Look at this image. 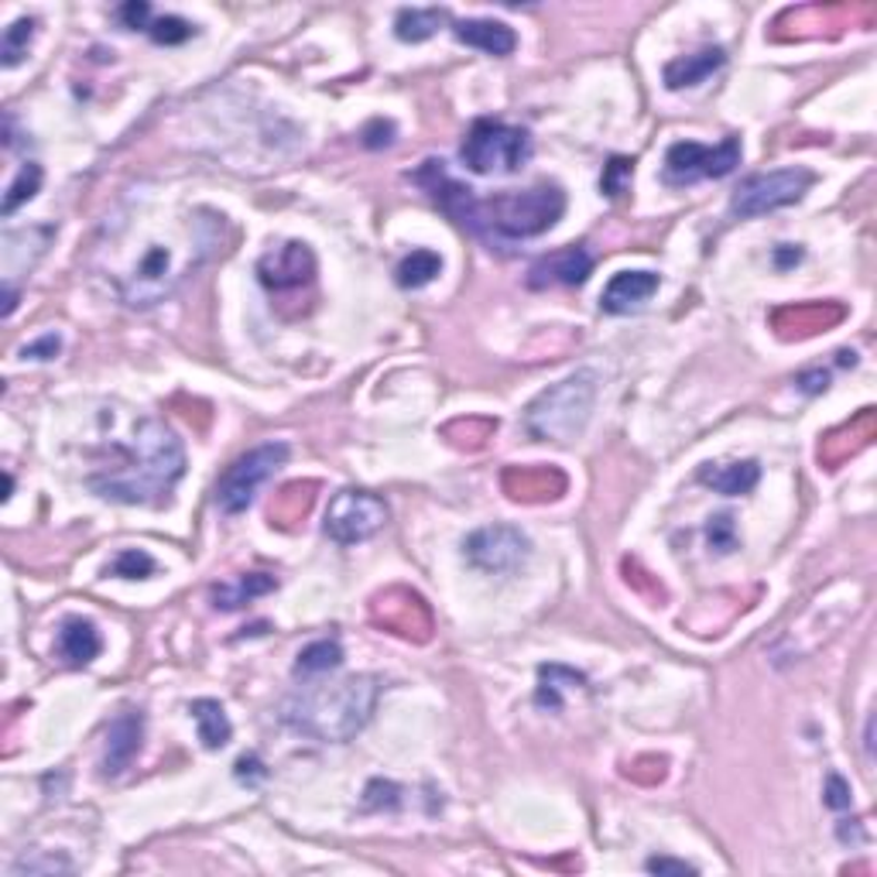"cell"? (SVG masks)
<instances>
[{
    "instance_id": "cell-25",
    "label": "cell",
    "mask_w": 877,
    "mask_h": 877,
    "mask_svg": "<svg viewBox=\"0 0 877 877\" xmlns=\"http://www.w3.org/2000/svg\"><path fill=\"white\" fill-rule=\"evenodd\" d=\"M586 679L573 668H563V665H542L538 668V706H548V709H563V689L569 686H583Z\"/></svg>"
},
{
    "instance_id": "cell-26",
    "label": "cell",
    "mask_w": 877,
    "mask_h": 877,
    "mask_svg": "<svg viewBox=\"0 0 877 877\" xmlns=\"http://www.w3.org/2000/svg\"><path fill=\"white\" fill-rule=\"evenodd\" d=\"M438 271H443V258L435 251H412L402 264H397L394 278L402 289H425L429 282H435Z\"/></svg>"
},
{
    "instance_id": "cell-12",
    "label": "cell",
    "mask_w": 877,
    "mask_h": 877,
    "mask_svg": "<svg viewBox=\"0 0 877 877\" xmlns=\"http://www.w3.org/2000/svg\"><path fill=\"white\" fill-rule=\"evenodd\" d=\"M258 278L268 292H295L312 285L315 278V254L302 241H285L282 248L268 251L258 261Z\"/></svg>"
},
{
    "instance_id": "cell-14",
    "label": "cell",
    "mask_w": 877,
    "mask_h": 877,
    "mask_svg": "<svg viewBox=\"0 0 877 877\" xmlns=\"http://www.w3.org/2000/svg\"><path fill=\"white\" fill-rule=\"evenodd\" d=\"M589 274H593V254L586 248H563L532 264L528 285L532 289H552V285L576 289V285H586Z\"/></svg>"
},
{
    "instance_id": "cell-9",
    "label": "cell",
    "mask_w": 877,
    "mask_h": 877,
    "mask_svg": "<svg viewBox=\"0 0 877 877\" xmlns=\"http://www.w3.org/2000/svg\"><path fill=\"white\" fill-rule=\"evenodd\" d=\"M387 517H391V511L377 494L346 487V491L333 494V501L326 507L323 532L336 545H361L387 525Z\"/></svg>"
},
{
    "instance_id": "cell-32",
    "label": "cell",
    "mask_w": 877,
    "mask_h": 877,
    "mask_svg": "<svg viewBox=\"0 0 877 877\" xmlns=\"http://www.w3.org/2000/svg\"><path fill=\"white\" fill-rule=\"evenodd\" d=\"M72 870V864L65 860V857H21L14 867H11V874L14 877H21V874H69Z\"/></svg>"
},
{
    "instance_id": "cell-34",
    "label": "cell",
    "mask_w": 877,
    "mask_h": 877,
    "mask_svg": "<svg viewBox=\"0 0 877 877\" xmlns=\"http://www.w3.org/2000/svg\"><path fill=\"white\" fill-rule=\"evenodd\" d=\"M706 535H709V545H713V548L730 552V548H734V517H730V514H716V517H709Z\"/></svg>"
},
{
    "instance_id": "cell-35",
    "label": "cell",
    "mask_w": 877,
    "mask_h": 877,
    "mask_svg": "<svg viewBox=\"0 0 877 877\" xmlns=\"http://www.w3.org/2000/svg\"><path fill=\"white\" fill-rule=\"evenodd\" d=\"M826 806L829 809H836V813H844V809H850V785L840 778V775H829L826 778Z\"/></svg>"
},
{
    "instance_id": "cell-6",
    "label": "cell",
    "mask_w": 877,
    "mask_h": 877,
    "mask_svg": "<svg viewBox=\"0 0 877 877\" xmlns=\"http://www.w3.org/2000/svg\"><path fill=\"white\" fill-rule=\"evenodd\" d=\"M460 158L476 175H514L528 165L532 134L525 128L481 117V121H473V128L466 131Z\"/></svg>"
},
{
    "instance_id": "cell-37",
    "label": "cell",
    "mask_w": 877,
    "mask_h": 877,
    "mask_svg": "<svg viewBox=\"0 0 877 877\" xmlns=\"http://www.w3.org/2000/svg\"><path fill=\"white\" fill-rule=\"evenodd\" d=\"M121 21H124V28H131V31H138V28L148 31V28H151V8L144 4V0H141V4H138V0H131V4L121 8Z\"/></svg>"
},
{
    "instance_id": "cell-27",
    "label": "cell",
    "mask_w": 877,
    "mask_h": 877,
    "mask_svg": "<svg viewBox=\"0 0 877 877\" xmlns=\"http://www.w3.org/2000/svg\"><path fill=\"white\" fill-rule=\"evenodd\" d=\"M38 189H42V165L38 162H24L18 179L8 185V195H4V206H0V213L4 216H14L24 203H31V199L38 195Z\"/></svg>"
},
{
    "instance_id": "cell-38",
    "label": "cell",
    "mask_w": 877,
    "mask_h": 877,
    "mask_svg": "<svg viewBox=\"0 0 877 877\" xmlns=\"http://www.w3.org/2000/svg\"><path fill=\"white\" fill-rule=\"evenodd\" d=\"M645 867H648L652 874H696L693 864H686V860H672V857H652Z\"/></svg>"
},
{
    "instance_id": "cell-4",
    "label": "cell",
    "mask_w": 877,
    "mask_h": 877,
    "mask_svg": "<svg viewBox=\"0 0 877 877\" xmlns=\"http://www.w3.org/2000/svg\"><path fill=\"white\" fill-rule=\"evenodd\" d=\"M566 213V192L555 182H538L525 192H497L491 199H470L460 226L491 244L528 241L548 233Z\"/></svg>"
},
{
    "instance_id": "cell-39",
    "label": "cell",
    "mask_w": 877,
    "mask_h": 877,
    "mask_svg": "<svg viewBox=\"0 0 877 877\" xmlns=\"http://www.w3.org/2000/svg\"><path fill=\"white\" fill-rule=\"evenodd\" d=\"M236 778L241 782H254V778H264V765L258 762L254 754H244L241 762H236Z\"/></svg>"
},
{
    "instance_id": "cell-29",
    "label": "cell",
    "mask_w": 877,
    "mask_h": 877,
    "mask_svg": "<svg viewBox=\"0 0 877 877\" xmlns=\"http://www.w3.org/2000/svg\"><path fill=\"white\" fill-rule=\"evenodd\" d=\"M158 569V563L144 548H124L117 560L110 563V576H121V579H144Z\"/></svg>"
},
{
    "instance_id": "cell-17",
    "label": "cell",
    "mask_w": 877,
    "mask_h": 877,
    "mask_svg": "<svg viewBox=\"0 0 877 877\" xmlns=\"http://www.w3.org/2000/svg\"><path fill=\"white\" fill-rule=\"evenodd\" d=\"M456 42L466 49H476L484 56H511L517 49V34L504 24V21H491V18H470V21H456L453 24Z\"/></svg>"
},
{
    "instance_id": "cell-31",
    "label": "cell",
    "mask_w": 877,
    "mask_h": 877,
    "mask_svg": "<svg viewBox=\"0 0 877 877\" xmlns=\"http://www.w3.org/2000/svg\"><path fill=\"white\" fill-rule=\"evenodd\" d=\"M148 34L154 38L158 46H182V42H189V38L195 34V28L185 18L169 14V18H154L151 28H148Z\"/></svg>"
},
{
    "instance_id": "cell-40",
    "label": "cell",
    "mask_w": 877,
    "mask_h": 877,
    "mask_svg": "<svg viewBox=\"0 0 877 877\" xmlns=\"http://www.w3.org/2000/svg\"><path fill=\"white\" fill-rule=\"evenodd\" d=\"M795 384H799L806 394H819V391L829 387V374L826 371H809V374H799V381H795Z\"/></svg>"
},
{
    "instance_id": "cell-41",
    "label": "cell",
    "mask_w": 877,
    "mask_h": 877,
    "mask_svg": "<svg viewBox=\"0 0 877 877\" xmlns=\"http://www.w3.org/2000/svg\"><path fill=\"white\" fill-rule=\"evenodd\" d=\"M795 261H803V251H799V248L782 244V248L775 251V264H778V268H788V264H795Z\"/></svg>"
},
{
    "instance_id": "cell-16",
    "label": "cell",
    "mask_w": 877,
    "mask_h": 877,
    "mask_svg": "<svg viewBox=\"0 0 877 877\" xmlns=\"http://www.w3.org/2000/svg\"><path fill=\"white\" fill-rule=\"evenodd\" d=\"M658 274L655 271H621L614 274L604 295H601V309L611 315H624L631 309H642L655 292H658Z\"/></svg>"
},
{
    "instance_id": "cell-30",
    "label": "cell",
    "mask_w": 877,
    "mask_h": 877,
    "mask_svg": "<svg viewBox=\"0 0 877 877\" xmlns=\"http://www.w3.org/2000/svg\"><path fill=\"white\" fill-rule=\"evenodd\" d=\"M514 476H522V487H507L514 501H528V491H535L538 497H560V491H563V487H548V481H560V473L555 470H522Z\"/></svg>"
},
{
    "instance_id": "cell-21",
    "label": "cell",
    "mask_w": 877,
    "mask_h": 877,
    "mask_svg": "<svg viewBox=\"0 0 877 877\" xmlns=\"http://www.w3.org/2000/svg\"><path fill=\"white\" fill-rule=\"evenodd\" d=\"M189 713H192V720H195V727H199V740H203L206 750H220V747L230 744L233 727H230V720H226V709H223L216 699H195V703L189 706Z\"/></svg>"
},
{
    "instance_id": "cell-22",
    "label": "cell",
    "mask_w": 877,
    "mask_h": 877,
    "mask_svg": "<svg viewBox=\"0 0 877 877\" xmlns=\"http://www.w3.org/2000/svg\"><path fill=\"white\" fill-rule=\"evenodd\" d=\"M450 21V11L443 8H405L394 18V34L409 46L429 42V38Z\"/></svg>"
},
{
    "instance_id": "cell-19",
    "label": "cell",
    "mask_w": 877,
    "mask_h": 877,
    "mask_svg": "<svg viewBox=\"0 0 877 877\" xmlns=\"http://www.w3.org/2000/svg\"><path fill=\"white\" fill-rule=\"evenodd\" d=\"M699 481L706 487H713L716 494H727V497H740V494H750L762 481V466L754 460H740V463H706L699 470Z\"/></svg>"
},
{
    "instance_id": "cell-3",
    "label": "cell",
    "mask_w": 877,
    "mask_h": 877,
    "mask_svg": "<svg viewBox=\"0 0 877 877\" xmlns=\"http://www.w3.org/2000/svg\"><path fill=\"white\" fill-rule=\"evenodd\" d=\"M377 696V675H346V679L333 683H309L285 699L282 720L312 740L346 744L371 724Z\"/></svg>"
},
{
    "instance_id": "cell-13",
    "label": "cell",
    "mask_w": 877,
    "mask_h": 877,
    "mask_svg": "<svg viewBox=\"0 0 877 877\" xmlns=\"http://www.w3.org/2000/svg\"><path fill=\"white\" fill-rule=\"evenodd\" d=\"M374 621L384 624L387 631L402 634V637H419L425 642L429 631H432V617H429V607L419 593H409V589H387L374 601Z\"/></svg>"
},
{
    "instance_id": "cell-11",
    "label": "cell",
    "mask_w": 877,
    "mask_h": 877,
    "mask_svg": "<svg viewBox=\"0 0 877 877\" xmlns=\"http://www.w3.org/2000/svg\"><path fill=\"white\" fill-rule=\"evenodd\" d=\"M463 552H466L473 569L491 573V576H504V573L522 569V563L532 552V542L522 528H514V525H487V528H476L473 535H466Z\"/></svg>"
},
{
    "instance_id": "cell-20",
    "label": "cell",
    "mask_w": 877,
    "mask_h": 877,
    "mask_svg": "<svg viewBox=\"0 0 877 877\" xmlns=\"http://www.w3.org/2000/svg\"><path fill=\"white\" fill-rule=\"evenodd\" d=\"M59 652L69 665H90L103 652V637L93 621L69 617L59 631Z\"/></svg>"
},
{
    "instance_id": "cell-36",
    "label": "cell",
    "mask_w": 877,
    "mask_h": 877,
    "mask_svg": "<svg viewBox=\"0 0 877 877\" xmlns=\"http://www.w3.org/2000/svg\"><path fill=\"white\" fill-rule=\"evenodd\" d=\"M62 350V340L56 336V333H49V336H42V340H34V343H28L24 350H21V356L24 361H52V356Z\"/></svg>"
},
{
    "instance_id": "cell-7",
    "label": "cell",
    "mask_w": 877,
    "mask_h": 877,
    "mask_svg": "<svg viewBox=\"0 0 877 877\" xmlns=\"http://www.w3.org/2000/svg\"><path fill=\"white\" fill-rule=\"evenodd\" d=\"M289 446L285 443H261L248 450L244 456H236L223 476L216 481V504L226 514H241L254 504L258 491L271 481L278 466H285Z\"/></svg>"
},
{
    "instance_id": "cell-2",
    "label": "cell",
    "mask_w": 877,
    "mask_h": 877,
    "mask_svg": "<svg viewBox=\"0 0 877 877\" xmlns=\"http://www.w3.org/2000/svg\"><path fill=\"white\" fill-rule=\"evenodd\" d=\"M124 460L90 476V487L117 504H165L185 473V450L162 419H138Z\"/></svg>"
},
{
    "instance_id": "cell-28",
    "label": "cell",
    "mask_w": 877,
    "mask_h": 877,
    "mask_svg": "<svg viewBox=\"0 0 877 877\" xmlns=\"http://www.w3.org/2000/svg\"><path fill=\"white\" fill-rule=\"evenodd\" d=\"M34 38V21L31 18H21L14 21L8 31H4V46H0V56H4V65L14 69L24 56H28V46Z\"/></svg>"
},
{
    "instance_id": "cell-23",
    "label": "cell",
    "mask_w": 877,
    "mask_h": 877,
    "mask_svg": "<svg viewBox=\"0 0 877 877\" xmlns=\"http://www.w3.org/2000/svg\"><path fill=\"white\" fill-rule=\"evenodd\" d=\"M274 586H278V579H274V576H268V573H248V576H236L233 583H223V586H216V589H213V607H220V611H236V607L251 604L254 596H264V593H271Z\"/></svg>"
},
{
    "instance_id": "cell-15",
    "label": "cell",
    "mask_w": 877,
    "mask_h": 877,
    "mask_svg": "<svg viewBox=\"0 0 877 877\" xmlns=\"http://www.w3.org/2000/svg\"><path fill=\"white\" fill-rule=\"evenodd\" d=\"M141 737H144V716L141 709H124L107 730V754H103V775H121L124 768H131V762L141 750Z\"/></svg>"
},
{
    "instance_id": "cell-8",
    "label": "cell",
    "mask_w": 877,
    "mask_h": 877,
    "mask_svg": "<svg viewBox=\"0 0 877 877\" xmlns=\"http://www.w3.org/2000/svg\"><path fill=\"white\" fill-rule=\"evenodd\" d=\"M740 138H724L716 148L709 144H696V141H679L672 144L665 154V169H662V182L672 189H686L696 185L703 179H724L740 165Z\"/></svg>"
},
{
    "instance_id": "cell-18",
    "label": "cell",
    "mask_w": 877,
    "mask_h": 877,
    "mask_svg": "<svg viewBox=\"0 0 877 877\" xmlns=\"http://www.w3.org/2000/svg\"><path fill=\"white\" fill-rule=\"evenodd\" d=\"M727 62V52L720 46H706L693 56H683V59H672L665 65V87L668 90H689V87H699L706 75H713Z\"/></svg>"
},
{
    "instance_id": "cell-10",
    "label": "cell",
    "mask_w": 877,
    "mask_h": 877,
    "mask_svg": "<svg viewBox=\"0 0 877 877\" xmlns=\"http://www.w3.org/2000/svg\"><path fill=\"white\" fill-rule=\"evenodd\" d=\"M813 182H816V175L809 169H782V172H768V175H754L734 192L730 213L740 220H754V216L785 210L792 203H799V199L813 189Z\"/></svg>"
},
{
    "instance_id": "cell-1",
    "label": "cell",
    "mask_w": 877,
    "mask_h": 877,
    "mask_svg": "<svg viewBox=\"0 0 877 877\" xmlns=\"http://www.w3.org/2000/svg\"><path fill=\"white\" fill-rule=\"evenodd\" d=\"M223 244V213L141 192L103 220L90 264L124 305L151 309L172 299Z\"/></svg>"
},
{
    "instance_id": "cell-24",
    "label": "cell",
    "mask_w": 877,
    "mask_h": 877,
    "mask_svg": "<svg viewBox=\"0 0 877 877\" xmlns=\"http://www.w3.org/2000/svg\"><path fill=\"white\" fill-rule=\"evenodd\" d=\"M343 665V648L340 642H312L299 652L295 658V675L299 679H315V675H330Z\"/></svg>"
},
{
    "instance_id": "cell-5",
    "label": "cell",
    "mask_w": 877,
    "mask_h": 877,
    "mask_svg": "<svg viewBox=\"0 0 877 877\" xmlns=\"http://www.w3.org/2000/svg\"><path fill=\"white\" fill-rule=\"evenodd\" d=\"M596 402V374L576 371L573 377L545 387L525 412V429L538 443H573L583 435Z\"/></svg>"
},
{
    "instance_id": "cell-33",
    "label": "cell",
    "mask_w": 877,
    "mask_h": 877,
    "mask_svg": "<svg viewBox=\"0 0 877 877\" xmlns=\"http://www.w3.org/2000/svg\"><path fill=\"white\" fill-rule=\"evenodd\" d=\"M631 175H634V162H631V158H614V162L604 169V182L601 185H604L607 195H621L627 189Z\"/></svg>"
}]
</instances>
